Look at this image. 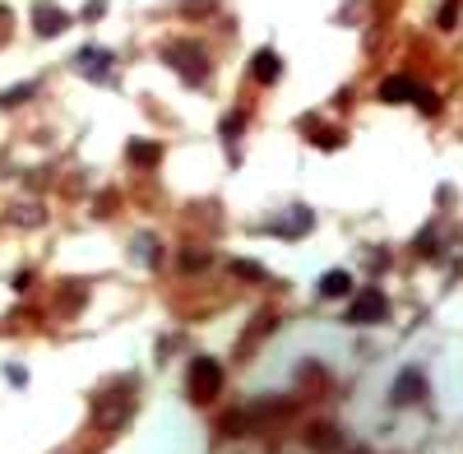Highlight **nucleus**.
<instances>
[{
    "instance_id": "26",
    "label": "nucleus",
    "mask_w": 463,
    "mask_h": 454,
    "mask_svg": "<svg viewBox=\"0 0 463 454\" xmlns=\"http://www.w3.org/2000/svg\"><path fill=\"white\" fill-rule=\"evenodd\" d=\"M417 107H422V111H435L440 102H435V93H417Z\"/></svg>"
},
{
    "instance_id": "22",
    "label": "nucleus",
    "mask_w": 463,
    "mask_h": 454,
    "mask_svg": "<svg viewBox=\"0 0 463 454\" xmlns=\"http://www.w3.org/2000/svg\"><path fill=\"white\" fill-rule=\"evenodd\" d=\"M454 14H459V0H445L440 5V28H454Z\"/></svg>"
},
{
    "instance_id": "24",
    "label": "nucleus",
    "mask_w": 463,
    "mask_h": 454,
    "mask_svg": "<svg viewBox=\"0 0 463 454\" xmlns=\"http://www.w3.org/2000/svg\"><path fill=\"white\" fill-rule=\"evenodd\" d=\"M316 144H320V148H338V144H343V139H338V130H325V135H320Z\"/></svg>"
},
{
    "instance_id": "23",
    "label": "nucleus",
    "mask_w": 463,
    "mask_h": 454,
    "mask_svg": "<svg viewBox=\"0 0 463 454\" xmlns=\"http://www.w3.org/2000/svg\"><path fill=\"white\" fill-rule=\"evenodd\" d=\"M10 287H14V292H28V287H33V274H28V269H23V274H14Z\"/></svg>"
},
{
    "instance_id": "9",
    "label": "nucleus",
    "mask_w": 463,
    "mask_h": 454,
    "mask_svg": "<svg viewBox=\"0 0 463 454\" xmlns=\"http://www.w3.org/2000/svg\"><path fill=\"white\" fill-rule=\"evenodd\" d=\"M306 445H311L316 454H338V450H343V431L329 426V422H316L311 431H306Z\"/></svg>"
},
{
    "instance_id": "2",
    "label": "nucleus",
    "mask_w": 463,
    "mask_h": 454,
    "mask_svg": "<svg viewBox=\"0 0 463 454\" xmlns=\"http://www.w3.org/2000/svg\"><path fill=\"white\" fill-rule=\"evenodd\" d=\"M162 60L181 74L186 89H195V84L208 79V56H204V47H195V42H167V47H162Z\"/></svg>"
},
{
    "instance_id": "16",
    "label": "nucleus",
    "mask_w": 463,
    "mask_h": 454,
    "mask_svg": "<svg viewBox=\"0 0 463 454\" xmlns=\"http://www.w3.org/2000/svg\"><path fill=\"white\" fill-rule=\"evenodd\" d=\"M84 297H89V287H84V283H74V278H69V287H65V292H60L56 311H60V316H74V311H79V301H84Z\"/></svg>"
},
{
    "instance_id": "7",
    "label": "nucleus",
    "mask_w": 463,
    "mask_h": 454,
    "mask_svg": "<svg viewBox=\"0 0 463 454\" xmlns=\"http://www.w3.org/2000/svg\"><path fill=\"white\" fill-rule=\"evenodd\" d=\"M311 223H316V214H311L306 204H292V214H287V218H278V223H274V237L296 241L301 232H311Z\"/></svg>"
},
{
    "instance_id": "6",
    "label": "nucleus",
    "mask_w": 463,
    "mask_h": 454,
    "mask_svg": "<svg viewBox=\"0 0 463 454\" xmlns=\"http://www.w3.org/2000/svg\"><path fill=\"white\" fill-rule=\"evenodd\" d=\"M33 19H38V33H42V38H60V33L69 28V14L60 10V5H47V0H38V5H33Z\"/></svg>"
},
{
    "instance_id": "3",
    "label": "nucleus",
    "mask_w": 463,
    "mask_h": 454,
    "mask_svg": "<svg viewBox=\"0 0 463 454\" xmlns=\"http://www.w3.org/2000/svg\"><path fill=\"white\" fill-rule=\"evenodd\" d=\"M347 325H357V329H366V325H384L389 320V301H384V292L380 287H362V292L347 301Z\"/></svg>"
},
{
    "instance_id": "19",
    "label": "nucleus",
    "mask_w": 463,
    "mask_h": 454,
    "mask_svg": "<svg viewBox=\"0 0 463 454\" xmlns=\"http://www.w3.org/2000/svg\"><path fill=\"white\" fill-rule=\"evenodd\" d=\"M232 278H250V283H264V269L255 265V260H232Z\"/></svg>"
},
{
    "instance_id": "11",
    "label": "nucleus",
    "mask_w": 463,
    "mask_h": 454,
    "mask_svg": "<svg viewBox=\"0 0 463 454\" xmlns=\"http://www.w3.org/2000/svg\"><path fill=\"white\" fill-rule=\"evenodd\" d=\"M274 311H260V316H255V325H250L246 329V334H241V343H237V357H250V353H255V348H260V338H264L269 334V329H274Z\"/></svg>"
},
{
    "instance_id": "15",
    "label": "nucleus",
    "mask_w": 463,
    "mask_h": 454,
    "mask_svg": "<svg viewBox=\"0 0 463 454\" xmlns=\"http://www.w3.org/2000/svg\"><path fill=\"white\" fill-rule=\"evenodd\" d=\"M130 255H135L139 265H148V269H158V265H162V255H158V241L148 237V232H139V237H135V246H130Z\"/></svg>"
},
{
    "instance_id": "25",
    "label": "nucleus",
    "mask_w": 463,
    "mask_h": 454,
    "mask_svg": "<svg viewBox=\"0 0 463 454\" xmlns=\"http://www.w3.org/2000/svg\"><path fill=\"white\" fill-rule=\"evenodd\" d=\"M5 375H10L14 385H23V380H28V371H23V366H14V362H10V366H5Z\"/></svg>"
},
{
    "instance_id": "8",
    "label": "nucleus",
    "mask_w": 463,
    "mask_h": 454,
    "mask_svg": "<svg viewBox=\"0 0 463 454\" xmlns=\"http://www.w3.org/2000/svg\"><path fill=\"white\" fill-rule=\"evenodd\" d=\"M107 65H111V56L102 47H84L79 56H74V70L89 74V79H98V84H107Z\"/></svg>"
},
{
    "instance_id": "14",
    "label": "nucleus",
    "mask_w": 463,
    "mask_h": 454,
    "mask_svg": "<svg viewBox=\"0 0 463 454\" xmlns=\"http://www.w3.org/2000/svg\"><path fill=\"white\" fill-rule=\"evenodd\" d=\"M125 158L135 162V167H158V162H162V148H158V144H144V139H135V144L125 148Z\"/></svg>"
},
{
    "instance_id": "20",
    "label": "nucleus",
    "mask_w": 463,
    "mask_h": 454,
    "mask_svg": "<svg viewBox=\"0 0 463 454\" xmlns=\"http://www.w3.org/2000/svg\"><path fill=\"white\" fill-rule=\"evenodd\" d=\"M241 126H246V111H232V116H223V139H232Z\"/></svg>"
},
{
    "instance_id": "13",
    "label": "nucleus",
    "mask_w": 463,
    "mask_h": 454,
    "mask_svg": "<svg viewBox=\"0 0 463 454\" xmlns=\"http://www.w3.org/2000/svg\"><path fill=\"white\" fill-rule=\"evenodd\" d=\"M347 292H352V274L347 269H329L320 278V297H347Z\"/></svg>"
},
{
    "instance_id": "29",
    "label": "nucleus",
    "mask_w": 463,
    "mask_h": 454,
    "mask_svg": "<svg viewBox=\"0 0 463 454\" xmlns=\"http://www.w3.org/2000/svg\"><path fill=\"white\" fill-rule=\"evenodd\" d=\"M352 454H366V450H352Z\"/></svg>"
},
{
    "instance_id": "12",
    "label": "nucleus",
    "mask_w": 463,
    "mask_h": 454,
    "mask_svg": "<svg viewBox=\"0 0 463 454\" xmlns=\"http://www.w3.org/2000/svg\"><path fill=\"white\" fill-rule=\"evenodd\" d=\"M250 70H255L260 84H274L278 74H283V56H278L274 47H264V51H255V65H250Z\"/></svg>"
},
{
    "instance_id": "10",
    "label": "nucleus",
    "mask_w": 463,
    "mask_h": 454,
    "mask_svg": "<svg viewBox=\"0 0 463 454\" xmlns=\"http://www.w3.org/2000/svg\"><path fill=\"white\" fill-rule=\"evenodd\" d=\"M417 84L408 79V74H389V79L380 84V102H417Z\"/></svg>"
},
{
    "instance_id": "27",
    "label": "nucleus",
    "mask_w": 463,
    "mask_h": 454,
    "mask_svg": "<svg viewBox=\"0 0 463 454\" xmlns=\"http://www.w3.org/2000/svg\"><path fill=\"white\" fill-rule=\"evenodd\" d=\"M102 10H107V0H93V5H84V19H98Z\"/></svg>"
},
{
    "instance_id": "4",
    "label": "nucleus",
    "mask_w": 463,
    "mask_h": 454,
    "mask_svg": "<svg viewBox=\"0 0 463 454\" xmlns=\"http://www.w3.org/2000/svg\"><path fill=\"white\" fill-rule=\"evenodd\" d=\"M186 385H190V399H195V404H208V399L223 394V366H218L213 357H195Z\"/></svg>"
},
{
    "instance_id": "18",
    "label": "nucleus",
    "mask_w": 463,
    "mask_h": 454,
    "mask_svg": "<svg viewBox=\"0 0 463 454\" xmlns=\"http://www.w3.org/2000/svg\"><path fill=\"white\" fill-rule=\"evenodd\" d=\"M42 218H47V214H42L38 204H19V209H10V223H19V227H38Z\"/></svg>"
},
{
    "instance_id": "21",
    "label": "nucleus",
    "mask_w": 463,
    "mask_h": 454,
    "mask_svg": "<svg viewBox=\"0 0 463 454\" xmlns=\"http://www.w3.org/2000/svg\"><path fill=\"white\" fill-rule=\"evenodd\" d=\"M181 265L195 274V269H204V265H208V250H186V260H181Z\"/></svg>"
},
{
    "instance_id": "28",
    "label": "nucleus",
    "mask_w": 463,
    "mask_h": 454,
    "mask_svg": "<svg viewBox=\"0 0 463 454\" xmlns=\"http://www.w3.org/2000/svg\"><path fill=\"white\" fill-rule=\"evenodd\" d=\"M5 19H10V10H5V5H0V23H5Z\"/></svg>"
},
{
    "instance_id": "1",
    "label": "nucleus",
    "mask_w": 463,
    "mask_h": 454,
    "mask_svg": "<svg viewBox=\"0 0 463 454\" xmlns=\"http://www.w3.org/2000/svg\"><path fill=\"white\" fill-rule=\"evenodd\" d=\"M130 413H135V380L111 385V389H102V394L93 399V422H98L102 431H116Z\"/></svg>"
},
{
    "instance_id": "5",
    "label": "nucleus",
    "mask_w": 463,
    "mask_h": 454,
    "mask_svg": "<svg viewBox=\"0 0 463 454\" xmlns=\"http://www.w3.org/2000/svg\"><path fill=\"white\" fill-rule=\"evenodd\" d=\"M389 394H394V404H398V408H408V404H422V399H426V375L417 371V366H403Z\"/></svg>"
},
{
    "instance_id": "17",
    "label": "nucleus",
    "mask_w": 463,
    "mask_h": 454,
    "mask_svg": "<svg viewBox=\"0 0 463 454\" xmlns=\"http://www.w3.org/2000/svg\"><path fill=\"white\" fill-rule=\"evenodd\" d=\"M38 93V84H14V89H5L0 93V107H23V102Z\"/></svg>"
}]
</instances>
